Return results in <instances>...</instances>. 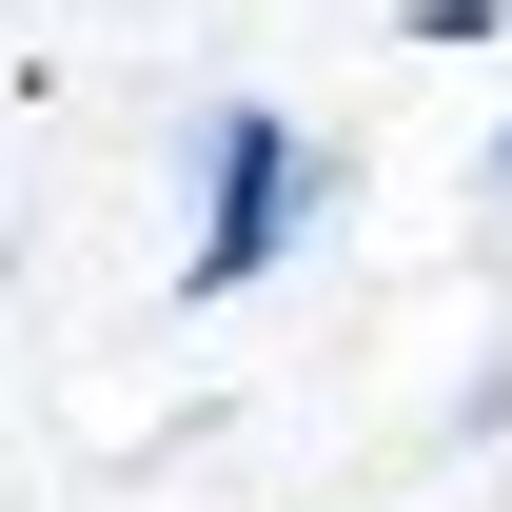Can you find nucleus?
I'll return each instance as SVG.
<instances>
[{"mask_svg":"<svg viewBox=\"0 0 512 512\" xmlns=\"http://www.w3.org/2000/svg\"><path fill=\"white\" fill-rule=\"evenodd\" d=\"M316 217H335V138L276 119V99H217V119H197V237H178V296H256Z\"/></svg>","mask_w":512,"mask_h":512,"instance_id":"obj_1","label":"nucleus"},{"mask_svg":"<svg viewBox=\"0 0 512 512\" xmlns=\"http://www.w3.org/2000/svg\"><path fill=\"white\" fill-rule=\"evenodd\" d=\"M414 40H434V60H473V40H512V0H414Z\"/></svg>","mask_w":512,"mask_h":512,"instance_id":"obj_2","label":"nucleus"},{"mask_svg":"<svg viewBox=\"0 0 512 512\" xmlns=\"http://www.w3.org/2000/svg\"><path fill=\"white\" fill-rule=\"evenodd\" d=\"M493 217H512V119H493Z\"/></svg>","mask_w":512,"mask_h":512,"instance_id":"obj_3","label":"nucleus"}]
</instances>
